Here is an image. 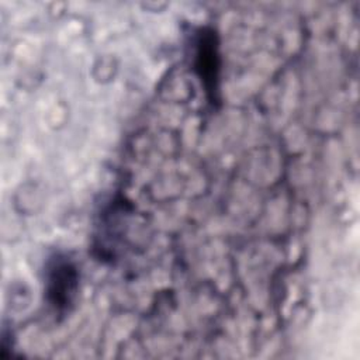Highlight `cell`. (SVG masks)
Instances as JSON below:
<instances>
[{
  "label": "cell",
  "instance_id": "obj_1",
  "mask_svg": "<svg viewBox=\"0 0 360 360\" xmlns=\"http://www.w3.org/2000/svg\"><path fill=\"white\" fill-rule=\"evenodd\" d=\"M80 284L76 262L63 253L53 255L45 267V300L56 316H66L75 307Z\"/></svg>",
  "mask_w": 360,
  "mask_h": 360
},
{
  "label": "cell",
  "instance_id": "obj_2",
  "mask_svg": "<svg viewBox=\"0 0 360 360\" xmlns=\"http://www.w3.org/2000/svg\"><path fill=\"white\" fill-rule=\"evenodd\" d=\"M193 68L211 104L219 101L221 55L217 32L210 27H201L194 35Z\"/></svg>",
  "mask_w": 360,
  "mask_h": 360
}]
</instances>
